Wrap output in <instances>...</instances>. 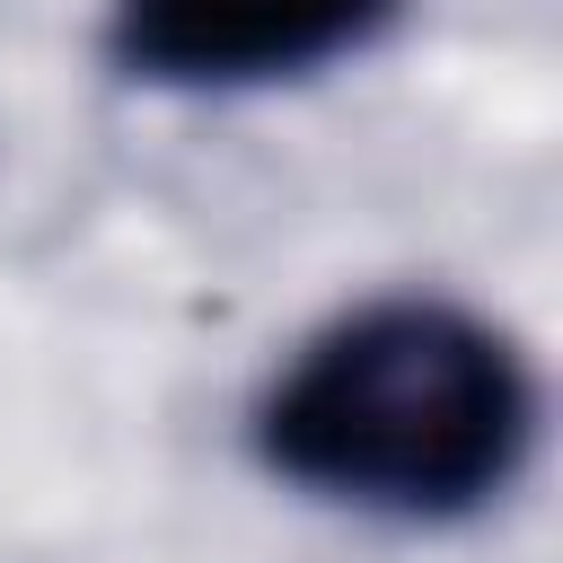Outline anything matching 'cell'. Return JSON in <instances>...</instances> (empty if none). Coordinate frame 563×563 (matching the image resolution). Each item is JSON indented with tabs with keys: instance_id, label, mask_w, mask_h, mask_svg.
I'll use <instances>...</instances> for the list:
<instances>
[{
	"instance_id": "cell-1",
	"label": "cell",
	"mask_w": 563,
	"mask_h": 563,
	"mask_svg": "<svg viewBox=\"0 0 563 563\" xmlns=\"http://www.w3.org/2000/svg\"><path fill=\"white\" fill-rule=\"evenodd\" d=\"M528 431L537 396L519 352L493 325L431 299L343 317L255 413L264 466L405 519H449L501 493L528 457Z\"/></svg>"
},
{
	"instance_id": "cell-2",
	"label": "cell",
	"mask_w": 563,
	"mask_h": 563,
	"mask_svg": "<svg viewBox=\"0 0 563 563\" xmlns=\"http://www.w3.org/2000/svg\"><path fill=\"white\" fill-rule=\"evenodd\" d=\"M396 0H114V62L141 79L229 88L361 44Z\"/></svg>"
}]
</instances>
